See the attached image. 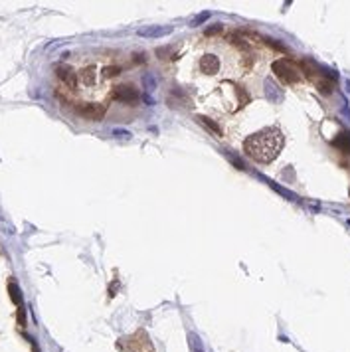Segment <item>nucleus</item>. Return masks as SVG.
Segmentation results:
<instances>
[{
  "mask_svg": "<svg viewBox=\"0 0 350 352\" xmlns=\"http://www.w3.org/2000/svg\"><path fill=\"white\" fill-rule=\"evenodd\" d=\"M281 148H283V135L275 127L263 129V131L252 135L249 139H245V142H243L245 155H249L254 161H257L261 164L275 161L277 155L281 153Z\"/></svg>",
  "mask_w": 350,
  "mask_h": 352,
  "instance_id": "nucleus-1",
  "label": "nucleus"
},
{
  "mask_svg": "<svg viewBox=\"0 0 350 352\" xmlns=\"http://www.w3.org/2000/svg\"><path fill=\"white\" fill-rule=\"evenodd\" d=\"M273 71L283 83H289V85L297 83L299 79H301V73H299L297 64L293 60H289V58H281V60L273 62Z\"/></svg>",
  "mask_w": 350,
  "mask_h": 352,
  "instance_id": "nucleus-2",
  "label": "nucleus"
},
{
  "mask_svg": "<svg viewBox=\"0 0 350 352\" xmlns=\"http://www.w3.org/2000/svg\"><path fill=\"white\" fill-rule=\"evenodd\" d=\"M174 32L172 26H159V24H153V26H142L137 30L139 38L142 40H159V38H164V36H170Z\"/></svg>",
  "mask_w": 350,
  "mask_h": 352,
  "instance_id": "nucleus-3",
  "label": "nucleus"
},
{
  "mask_svg": "<svg viewBox=\"0 0 350 352\" xmlns=\"http://www.w3.org/2000/svg\"><path fill=\"white\" fill-rule=\"evenodd\" d=\"M75 111L85 117V119H91V121H101L103 115H105V107L103 105H97V103H83V105H77Z\"/></svg>",
  "mask_w": 350,
  "mask_h": 352,
  "instance_id": "nucleus-4",
  "label": "nucleus"
},
{
  "mask_svg": "<svg viewBox=\"0 0 350 352\" xmlns=\"http://www.w3.org/2000/svg\"><path fill=\"white\" fill-rule=\"evenodd\" d=\"M113 97L119 99V101H125V103H137L140 95H139V89L133 85H117L113 91Z\"/></svg>",
  "mask_w": 350,
  "mask_h": 352,
  "instance_id": "nucleus-5",
  "label": "nucleus"
},
{
  "mask_svg": "<svg viewBox=\"0 0 350 352\" xmlns=\"http://www.w3.org/2000/svg\"><path fill=\"white\" fill-rule=\"evenodd\" d=\"M263 93H265V99H267L269 103H281L283 101V91H281V87H277V83L271 77L265 79Z\"/></svg>",
  "mask_w": 350,
  "mask_h": 352,
  "instance_id": "nucleus-6",
  "label": "nucleus"
},
{
  "mask_svg": "<svg viewBox=\"0 0 350 352\" xmlns=\"http://www.w3.org/2000/svg\"><path fill=\"white\" fill-rule=\"evenodd\" d=\"M218 68H220V62L214 54H206V56H202V60H200V70L204 73H216Z\"/></svg>",
  "mask_w": 350,
  "mask_h": 352,
  "instance_id": "nucleus-7",
  "label": "nucleus"
},
{
  "mask_svg": "<svg viewBox=\"0 0 350 352\" xmlns=\"http://www.w3.org/2000/svg\"><path fill=\"white\" fill-rule=\"evenodd\" d=\"M56 73H58V77H60L62 81H66L70 87H75V85H77V77H75V71H73L71 68H68V66H58Z\"/></svg>",
  "mask_w": 350,
  "mask_h": 352,
  "instance_id": "nucleus-8",
  "label": "nucleus"
},
{
  "mask_svg": "<svg viewBox=\"0 0 350 352\" xmlns=\"http://www.w3.org/2000/svg\"><path fill=\"white\" fill-rule=\"evenodd\" d=\"M332 144L336 146V148H340V150H344V153H348L350 155V133H340L334 141H332Z\"/></svg>",
  "mask_w": 350,
  "mask_h": 352,
  "instance_id": "nucleus-9",
  "label": "nucleus"
},
{
  "mask_svg": "<svg viewBox=\"0 0 350 352\" xmlns=\"http://www.w3.org/2000/svg\"><path fill=\"white\" fill-rule=\"evenodd\" d=\"M157 85H159V79L155 77V73H151V71L142 73V87L146 89V93L155 91V89H157Z\"/></svg>",
  "mask_w": 350,
  "mask_h": 352,
  "instance_id": "nucleus-10",
  "label": "nucleus"
},
{
  "mask_svg": "<svg viewBox=\"0 0 350 352\" xmlns=\"http://www.w3.org/2000/svg\"><path fill=\"white\" fill-rule=\"evenodd\" d=\"M188 344H190V350H192V352H206L202 340H200V336H198L196 332H188Z\"/></svg>",
  "mask_w": 350,
  "mask_h": 352,
  "instance_id": "nucleus-11",
  "label": "nucleus"
},
{
  "mask_svg": "<svg viewBox=\"0 0 350 352\" xmlns=\"http://www.w3.org/2000/svg\"><path fill=\"white\" fill-rule=\"evenodd\" d=\"M198 123H202L212 135H216V137H220L222 135V129H220V125L218 123H214L212 119H208V117H198Z\"/></svg>",
  "mask_w": 350,
  "mask_h": 352,
  "instance_id": "nucleus-12",
  "label": "nucleus"
},
{
  "mask_svg": "<svg viewBox=\"0 0 350 352\" xmlns=\"http://www.w3.org/2000/svg\"><path fill=\"white\" fill-rule=\"evenodd\" d=\"M8 291H10V297H12V301L20 307L22 305V297H20V289H18V285L14 283V281H10L8 283Z\"/></svg>",
  "mask_w": 350,
  "mask_h": 352,
  "instance_id": "nucleus-13",
  "label": "nucleus"
},
{
  "mask_svg": "<svg viewBox=\"0 0 350 352\" xmlns=\"http://www.w3.org/2000/svg\"><path fill=\"white\" fill-rule=\"evenodd\" d=\"M113 137H115V139H121V141H131V139H133L131 131H127V129H113Z\"/></svg>",
  "mask_w": 350,
  "mask_h": 352,
  "instance_id": "nucleus-14",
  "label": "nucleus"
},
{
  "mask_svg": "<svg viewBox=\"0 0 350 352\" xmlns=\"http://www.w3.org/2000/svg\"><path fill=\"white\" fill-rule=\"evenodd\" d=\"M208 18H210V12H200L198 16H194V18H192L190 26H200V24H204Z\"/></svg>",
  "mask_w": 350,
  "mask_h": 352,
  "instance_id": "nucleus-15",
  "label": "nucleus"
},
{
  "mask_svg": "<svg viewBox=\"0 0 350 352\" xmlns=\"http://www.w3.org/2000/svg\"><path fill=\"white\" fill-rule=\"evenodd\" d=\"M119 71H121V68H117V66H109V68H105V75L107 77H113V75H119Z\"/></svg>",
  "mask_w": 350,
  "mask_h": 352,
  "instance_id": "nucleus-16",
  "label": "nucleus"
},
{
  "mask_svg": "<svg viewBox=\"0 0 350 352\" xmlns=\"http://www.w3.org/2000/svg\"><path fill=\"white\" fill-rule=\"evenodd\" d=\"M144 101H146V105H155V101H153V97H151V95H148V93L144 95Z\"/></svg>",
  "mask_w": 350,
  "mask_h": 352,
  "instance_id": "nucleus-17",
  "label": "nucleus"
},
{
  "mask_svg": "<svg viewBox=\"0 0 350 352\" xmlns=\"http://www.w3.org/2000/svg\"><path fill=\"white\" fill-rule=\"evenodd\" d=\"M135 62H144V58H142V54H135Z\"/></svg>",
  "mask_w": 350,
  "mask_h": 352,
  "instance_id": "nucleus-18",
  "label": "nucleus"
}]
</instances>
